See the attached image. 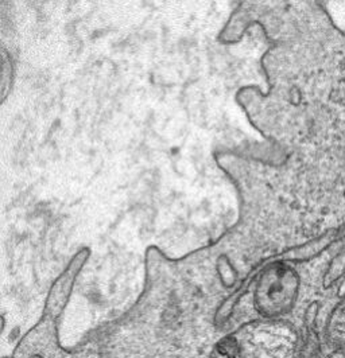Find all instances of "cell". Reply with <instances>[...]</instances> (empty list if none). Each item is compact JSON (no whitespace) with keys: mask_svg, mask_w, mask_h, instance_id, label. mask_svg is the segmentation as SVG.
I'll use <instances>...</instances> for the list:
<instances>
[{"mask_svg":"<svg viewBox=\"0 0 345 358\" xmlns=\"http://www.w3.org/2000/svg\"><path fill=\"white\" fill-rule=\"evenodd\" d=\"M340 243V232L339 228L329 229L321 236H317L316 238L304 243L302 245L294 247L289 251L285 252L282 257L288 262L294 263H304L309 262L318 256H321L324 252L328 251L333 244Z\"/></svg>","mask_w":345,"mask_h":358,"instance_id":"cell-1","label":"cell"},{"mask_svg":"<svg viewBox=\"0 0 345 358\" xmlns=\"http://www.w3.org/2000/svg\"><path fill=\"white\" fill-rule=\"evenodd\" d=\"M345 275V245L335 255V257L330 260L327 271L324 273L323 285L325 288H330L339 283Z\"/></svg>","mask_w":345,"mask_h":358,"instance_id":"cell-2","label":"cell"},{"mask_svg":"<svg viewBox=\"0 0 345 358\" xmlns=\"http://www.w3.org/2000/svg\"><path fill=\"white\" fill-rule=\"evenodd\" d=\"M321 6L335 29L345 36V1H325Z\"/></svg>","mask_w":345,"mask_h":358,"instance_id":"cell-3","label":"cell"},{"mask_svg":"<svg viewBox=\"0 0 345 358\" xmlns=\"http://www.w3.org/2000/svg\"><path fill=\"white\" fill-rule=\"evenodd\" d=\"M328 327H335L342 334L337 340L339 342L345 338V295L333 308L330 314V320L328 321Z\"/></svg>","mask_w":345,"mask_h":358,"instance_id":"cell-4","label":"cell"},{"mask_svg":"<svg viewBox=\"0 0 345 358\" xmlns=\"http://www.w3.org/2000/svg\"><path fill=\"white\" fill-rule=\"evenodd\" d=\"M344 197H345V192H344ZM339 232H340V243H343L345 244V221L344 224L339 228Z\"/></svg>","mask_w":345,"mask_h":358,"instance_id":"cell-5","label":"cell"}]
</instances>
